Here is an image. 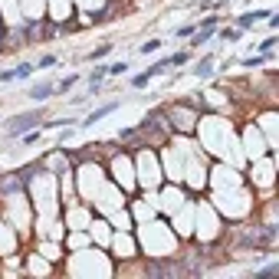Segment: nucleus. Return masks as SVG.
Listing matches in <instances>:
<instances>
[{"label": "nucleus", "mask_w": 279, "mask_h": 279, "mask_svg": "<svg viewBox=\"0 0 279 279\" xmlns=\"http://www.w3.org/2000/svg\"><path fill=\"white\" fill-rule=\"evenodd\" d=\"M43 125V109H33V112H20V115H13V119L7 122V138H20L26 135V132H33V128Z\"/></svg>", "instance_id": "f257e3e1"}, {"label": "nucleus", "mask_w": 279, "mask_h": 279, "mask_svg": "<svg viewBox=\"0 0 279 279\" xmlns=\"http://www.w3.org/2000/svg\"><path fill=\"white\" fill-rule=\"evenodd\" d=\"M164 69H167V56H164V59H158V63H151V66H148V69H144V72H138V76H132V86H135V89H144V86H148V82L154 79V76H161V72H164Z\"/></svg>", "instance_id": "f03ea898"}, {"label": "nucleus", "mask_w": 279, "mask_h": 279, "mask_svg": "<svg viewBox=\"0 0 279 279\" xmlns=\"http://www.w3.org/2000/svg\"><path fill=\"white\" fill-rule=\"evenodd\" d=\"M33 72H36V66H33V63H20L16 69L0 72V82H23V79H30Z\"/></svg>", "instance_id": "7ed1b4c3"}, {"label": "nucleus", "mask_w": 279, "mask_h": 279, "mask_svg": "<svg viewBox=\"0 0 279 279\" xmlns=\"http://www.w3.org/2000/svg\"><path fill=\"white\" fill-rule=\"evenodd\" d=\"M115 109H119V99H115V102H105V105H99V109H92V112L86 115V122H79V128H92L96 122H102L105 115H112Z\"/></svg>", "instance_id": "20e7f679"}, {"label": "nucleus", "mask_w": 279, "mask_h": 279, "mask_svg": "<svg viewBox=\"0 0 279 279\" xmlns=\"http://www.w3.org/2000/svg\"><path fill=\"white\" fill-rule=\"evenodd\" d=\"M194 76H197V79H210V76H214V53H207V56H200L197 63H194Z\"/></svg>", "instance_id": "39448f33"}, {"label": "nucleus", "mask_w": 279, "mask_h": 279, "mask_svg": "<svg viewBox=\"0 0 279 279\" xmlns=\"http://www.w3.org/2000/svg\"><path fill=\"white\" fill-rule=\"evenodd\" d=\"M53 92H56V82H49V79H46V82H36V86H33L30 92H26V96H30L33 102H46V99L53 96Z\"/></svg>", "instance_id": "423d86ee"}, {"label": "nucleus", "mask_w": 279, "mask_h": 279, "mask_svg": "<svg viewBox=\"0 0 279 279\" xmlns=\"http://www.w3.org/2000/svg\"><path fill=\"white\" fill-rule=\"evenodd\" d=\"M240 36H243V30H237V26H223L220 30V43H237Z\"/></svg>", "instance_id": "0eeeda50"}, {"label": "nucleus", "mask_w": 279, "mask_h": 279, "mask_svg": "<svg viewBox=\"0 0 279 279\" xmlns=\"http://www.w3.org/2000/svg\"><path fill=\"white\" fill-rule=\"evenodd\" d=\"M161 46H164V40H148V43H141V46H138V53H141V56H151V53H158Z\"/></svg>", "instance_id": "6e6552de"}, {"label": "nucleus", "mask_w": 279, "mask_h": 279, "mask_svg": "<svg viewBox=\"0 0 279 279\" xmlns=\"http://www.w3.org/2000/svg\"><path fill=\"white\" fill-rule=\"evenodd\" d=\"M76 82H79V72H69V76H66L63 82H56V92H69V89L76 86Z\"/></svg>", "instance_id": "1a4fd4ad"}, {"label": "nucleus", "mask_w": 279, "mask_h": 279, "mask_svg": "<svg viewBox=\"0 0 279 279\" xmlns=\"http://www.w3.org/2000/svg\"><path fill=\"white\" fill-rule=\"evenodd\" d=\"M263 63H270V53H260V56H250V59H243V66H247V69H260Z\"/></svg>", "instance_id": "9d476101"}, {"label": "nucleus", "mask_w": 279, "mask_h": 279, "mask_svg": "<svg viewBox=\"0 0 279 279\" xmlns=\"http://www.w3.org/2000/svg\"><path fill=\"white\" fill-rule=\"evenodd\" d=\"M266 276H279V263H270L263 270H253V279H266Z\"/></svg>", "instance_id": "9b49d317"}, {"label": "nucleus", "mask_w": 279, "mask_h": 279, "mask_svg": "<svg viewBox=\"0 0 279 279\" xmlns=\"http://www.w3.org/2000/svg\"><path fill=\"white\" fill-rule=\"evenodd\" d=\"M187 59H191V53H187V49H181V53H171V56H167V66H184Z\"/></svg>", "instance_id": "f8f14e48"}, {"label": "nucleus", "mask_w": 279, "mask_h": 279, "mask_svg": "<svg viewBox=\"0 0 279 279\" xmlns=\"http://www.w3.org/2000/svg\"><path fill=\"white\" fill-rule=\"evenodd\" d=\"M128 69H132V66H128V59H122V63H112V66H109V76H125Z\"/></svg>", "instance_id": "ddd939ff"}, {"label": "nucleus", "mask_w": 279, "mask_h": 279, "mask_svg": "<svg viewBox=\"0 0 279 279\" xmlns=\"http://www.w3.org/2000/svg\"><path fill=\"white\" fill-rule=\"evenodd\" d=\"M49 66H56V56H53V53H46V56H40V59H36V69H49Z\"/></svg>", "instance_id": "4468645a"}, {"label": "nucleus", "mask_w": 279, "mask_h": 279, "mask_svg": "<svg viewBox=\"0 0 279 279\" xmlns=\"http://www.w3.org/2000/svg\"><path fill=\"white\" fill-rule=\"evenodd\" d=\"M109 49H112V43H102V46H99V49H92V53H89V59L96 63V59H102V56L109 53Z\"/></svg>", "instance_id": "2eb2a0df"}, {"label": "nucleus", "mask_w": 279, "mask_h": 279, "mask_svg": "<svg viewBox=\"0 0 279 279\" xmlns=\"http://www.w3.org/2000/svg\"><path fill=\"white\" fill-rule=\"evenodd\" d=\"M276 49V36H266L263 43H260V53H273Z\"/></svg>", "instance_id": "dca6fc26"}, {"label": "nucleus", "mask_w": 279, "mask_h": 279, "mask_svg": "<svg viewBox=\"0 0 279 279\" xmlns=\"http://www.w3.org/2000/svg\"><path fill=\"white\" fill-rule=\"evenodd\" d=\"M197 30V23H187V26H177V36H191V33Z\"/></svg>", "instance_id": "f3484780"}, {"label": "nucleus", "mask_w": 279, "mask_h": 279, "mask_svg": "<svg viewBox=\"0 0 279 279\" xmlns=\"http://www.w3.org/2000/svg\"><path fill=\"white\" fill-rule=\"evenodd\" d=\"M266 23H270V30H279V16L270 13V16H266Z\"/></svg>", "instance_id": "a211bd4d"}]
</instances>
